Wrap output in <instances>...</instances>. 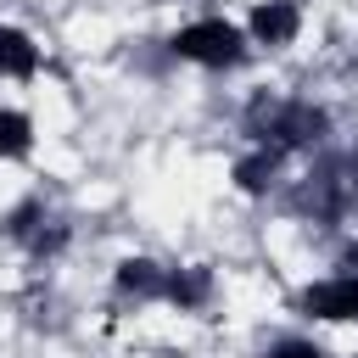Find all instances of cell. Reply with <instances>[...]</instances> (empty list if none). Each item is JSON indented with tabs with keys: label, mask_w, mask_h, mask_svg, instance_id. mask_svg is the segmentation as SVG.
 Returning a JSON list of instances; mask_svg holds the SVG:
<instances>
[{
	"label": "cell",
	"mask_w": 358,
	"mask_h": 358,
	"mask_svg": "<svg viewBox=\"0 0 358 358\" xmlns=\"http://www.w3.org/2000/svg\"><path fill=\"white\" fill-rule=\"evenodd\" d=\"M263 358H330V352L319 341H308V336H280V341L263 347Z\"/></svg>",
	"instance_id": "30bf717a"
},
{
	"label": "cell",
	"mask_w": 358,
	"mask_h": 358,
	"mask_svg": "<svg viewBox=\"0 0 358 358\" xmlns=\"http://www.w3.org/2000/svg\"><path fill=\"white\" fill-rule=\"evenodd\" d=\"M280 162H285V151H274V145H257V151L235 157V185H241L246 196H263V190H274V173H280Z\"/></svg>",
	"instance_id": "ba28073f"
},
{
	"label": "cell",
	"mask_w": 358,
	"mask_h": 358,
	"mask_svg": "<svg viewBox=\"0 0 358 358\" xmlns=\"http://www.w3.org/2000/svg\"><path fill=\"white\" fill-rule=\"evenodd\" d=\"M296 34H302V6L296 0H257L252 17H246V39L263 45V50H285Z\"/></svg>",
	"instance_id": "277c9868"
},
{
	"label": "cell",
	"mask_w": 358,
	"mask_h": 358,
	"mask_svg": "<svg viewBox=\"0 0 358 358\" xmlns=\"http://www.w3.org/2000/svg\"><path fill=\"white\" fill-rule=\"evenodd\" d=\"M34 151V117L17 106H0V162H17Z\"/></svg>",
	"instance_id": "9c48e42d"
},
{
	"label": "cell",
	"mask_w": 358,
	"mask_h": 358,
	"mask_svg": "<svg viewBox=\"0 0 358 358\" xmlns=\"http://www.w3.org/2000/svg\"><path fill=\"white\" fill-rule=\"evenodd\" d=\"M112 280H117V291H123V296H134V302H157V296H162V285H168V268H162L157 257H123Z\"/></svg>",
	"instance_id": "8992f818"
},
{
	"label": "cell",
	"mask_w": 358,
	"mask_h": 358,
	"mask_svg": "<svg viewBox=\"0 0 358 358\" xmlns=\"http://www.w3.org/2000/svg\"><path fill=\"white\" fill-rule=\"evenodd\" d=\"M296 308L308 319H324V324H352L358 319V274H330V280H313Z\"/></svg>",
	"instance_id": "3957f363"
},
{
	"label": "cell",
	"mask_w": 358,
	"mask_h": 358,
	"mask_svg": "<svg viewBox=\"0 0 358 358\" xmlns=\"http://www.w3.org/2000/svg\"><path fill=\"white\" fill-rule=\"evenodd\" d=\"M168 50L179 62H196V67H235L246 56V34L229 17H196L168 39Z\"/></svg>",
	"instance_id": "7a4b0ae2"
},
{
	"label": "cell",
	"mask_w": 358,
	"mask_h": 358,
	"mask_svg": "<svg viewBox=\"0 0 358 358\" xmlns=\"http://www.w3.org/2000/svg\"><path fill=\"white\" fill-rule=\"evenodd\" d=\"M0 73H6V78H34V73H39V45H34L28 28L0 22Z\"/></svg>",
	"instance_id": "52a82bcc"
},
{
	"label": "cell",
	"mask_w": 358,
	"mask_h": 358,
	"mask_svg": "<svg viewBox=\"0 0 358 358\" xmlns=\"http://www.w3.org/2000/svg\"><path fill=\"white\" fill-rule=\"evenodd\" d=\"M246 134L257 145H274V151H313L330 134V112L313 106V101H302V95H285V101L257 95L246 106Z\"/></svg>",
	"instance_id": "6da1fadb"
},
{
	"label": "cell",
	"mask_w": 358,
	"mask_h": 358,
	"mask_svg": "<svg viewBox=\"0 0 358 358\" xmlns=\"http://www.w3.org/2000/svg\"><path fill=\"white\" fill-rule=\"evenodd\" d=\"M162 302H173L179 313H196L213 302V268L190 263V268H168V285H162Z\"/></svg>",
	"instance_id": "5b68a950"
}]
</instances>
